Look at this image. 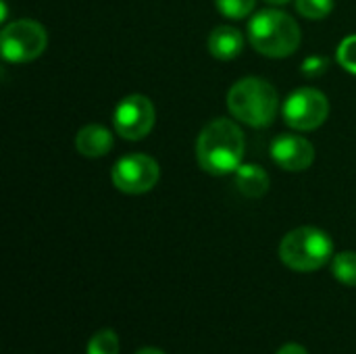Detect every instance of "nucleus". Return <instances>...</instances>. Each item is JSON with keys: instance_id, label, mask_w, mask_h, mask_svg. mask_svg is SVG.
I'll return each instance as SVG.
<instances>
[{"instance_id": "obj_20", "label": "nucleus", "mask_w": 356, "mask_h": 354, "mask_svg": "<svg viewBox=\"0 0 356 354\" xmlns=\"http://www.w3.org/2000/svg\"><path fill=\"white\" fill-rule=\"evenodd\" d=\"M136 354H165L163 351H159V348H150V346H146V348H140Z\"/></svg>"}, {"instance_id": "obj_12", "label": "nucleus", "mask_w": 356, "mask_h": 354, "mask_svg": "<svg viewBox=\"0 0 356 354\" xmlns=\"http://www.w3.org/2000/svg\"><path fill=\"white\" fill-rule=\"evenodd\" d=\"M236 188L248 198H261L269 190V175L261 165H240L234 173Z\"/></svg>"}, {"instance_id": "obj_11", "label": "nucleus", "mask_w": 356, "mask_h": 354, "mask_svg": "<svg viewBox=\"0 0 356 354\" xmlns=\"http://www.w3.org/2000/svg\"><path fill=\"white\" fill-rule=\"evenodd\" d=\"M75 146L79 150V154L90 156V159H98L111 152L113 148V134L102 127V125H86L79 129L77 138H75Z\"/></svg>"}, {"instance_id": "obj_15", "label": "nucleus", "mask_w": 356, "mask_h": 354, "mask_svg": "<svg viewBox=\"0 0 356 354\" xmlns=\"http://www.w3.org/2000/svg\"><path fill=\"white\" fill-rule=\"evenodd\" d=\"M296 10L311 21L325 19L334 10V0H296Z\"/></svg>"}, {"instance_id": "obj_21", "label": "nucleus", "mask_w": 356, "mask_h": 354, "mask_svg": "<svg viewBox=\"0 0 356 354\" xmlns=\"http://www.w3.org/2000/svg\"><path fill=\"white\" fill-rule=\"evenodd\" d=\"M265 2H269V4H286L290 0H265Z\"/></svg>"}, {"instance_id": "obj_2", "label": "nucleus", "mask_w": 356, "mask_h": 354, "mask_svg": "<svg viewBox=\"0 0 356 354\" xmlns=\"http://www.w3.org/2000/svg\"><path fill=\"white\" fill-rule=\"evenodd\" d=\"M248 38L254 50L263 56L284 58L298 50L302 33L296 19H292L288 13L267 8L250 19Z\"/></svg>"}, {"instance_id": "obj_9", "label": "nucleus", "mask_w": 356, "mask_h": 354, "mask_svg": "<svg viewBox=\"0 0 356 354\" xmlns=\"http://www.w3.org/2000/svg\"><path fill=\"white\" fill-rule=\"evenodd\" d=\"M271 156L286 171H305L315 161V148L302 136L284 134V136H277L273 140Z\"/></svg>"}, {"instance_id": "obj_16", "label": "nucleus", "mask_w": 356, "mask_h": 354, "mask_svg": "<svg viewBox=\"0 0 356 354\" xmlns=\"http://www.w3.org/2000/svg\"><path fill=\"white\" fill-rule=\"evenodd\" d=\"M257 0H215L217 8L229 19H244L254 8Z\"/></svg>"}, {"instance_id": "obj_13", "label": "nucleus", "mask_w": 356, "mask_h": 354, "mask_svg": "<svg viewBox=\"0 0 356 354\" xmlns=\"http://www.w3.org/2000/svg\"><path fill=\"white\" fill-rule=\"evenodd\" d=\"M332 273L340 284L356 288V252H338L332 261Z\"/></svg>"}, {"instance_id": "obj_7", "label": "nucleus", "mask_w": 356, "mask_h": 354, "mask_svg": "<svg viewBox=\"0 0 356 354\" xmlns=\"http://www.w3.org/2000/svg\"><path fill=\"white\" fill-rule=\"evenodd\" d=\"M159 165L152 156L146 154H129L115 163L113 167V184L117 190L125 194H144L150 192L159 182Z\"/></svg>"}, {"instance_id": "obj_5", "label": "nucleus", "mask_w": 356, "mask_h": 354, "mask_svg": "<svg viewBox=\"0 0 356 354\" xmlns=\"http://www.w3.org/2000/svg\"><path fill=\"white\" fill-rule=\"evenodd\" d=\"M48 44L46 29L31 19H19L8 23L0 35V50L8 63H29L38 58Z\"/></svg>"}, {"instance_id": "obj_8", "label": "nucleus", "mask_w": 356, "mask_h": 354, "mask_svg": "<svg viewBox=\"0 0 356 354\" xmlns=\"http://www.w3.org/2000/svg\"><path fill=\"white\" fill-rule=\"evenodd\" d=\"M154 106L142 94H131L123 98L115 108V129L125 140H142L154 127Z\"/></svg>"}, {"instance_id": "obj_14", "label": "nucleus", "mask_w": 356, "mask_h": 354, "mask_svg": "<svg viewBox=\"0 0 356 354\" xmlns=\"http://www.w3.org/2000/svg\"><path fill=\"white\" fill-rule=\"evenodd\" d=\"M88 354H119V336L113 330H100L88 342Z\"/></svg>"}, {"instance_id": "obj_18", "label": "nucleus", "mask_w": 356, "mask_h": 354, "mask_svg": "<svg viewBox=\"0 0 356 354\" xmlns=\"http://www.w3.org/2000/svg\"><path fill=\"white\" fill-rule=\"evenodd\" d=\"M325 69H327V58H323V56H311V58H307L305 65H302V73H305L307 77H317V75H321Z\"/></svg>"}, {"instance_id": "obj_17", "label": "nucleus", "mask_w": 356, "mask_h": 354, "mask_svg": "<svg viewBox=\"0 0 356 354\" xmlns=\"http://www.w3.org/2000/svg\"><path fill=\"white\" fill-rule=\"evenodd\" d=\"M338 63L348 73L356 75V33L348 35L346 40H342V44L338 46Z\"/></svg>"}, {"instance_id": "obj_3", "label": "nucleus", "mask_w": 356, "mask_h": 354, "mask_svg": "<svg viewBox=\"0 0 356 354\" xmlns=\"http://www.w3.org/2000/svg\"><path fill=\"white\" fill-rule=\"evenodd\" d=\"M227 108L238 121L250 127H269L277 117L280 96L269 81L244 77L227 92Z\"/></svg>"}, {"instance_id": "obj_10", "label": "nucleus", "mask_w": 356, "mask_h": 354, "mask_svg": "<svg viewBox=\"0 0 356 354\" xmlns=\"http://www.w3.org/2000/svg\"><path fill=\"white\" fill-rule=\"evenodd\" d=\"M209 50L219 61H232L244 50V35L232 25H219L209 35Z\"/></svg>"}, {"instance_id": "obj_1", "label": "nucleus", "mask_w": 356, "mask_h": 354, "mask_svg": "<svg viewBox=\"0 0 356 354\" xmlns=\"http://www.w3.org/2000/svg\"><path fill=\"white\" fill-rule=\"evenodd\" d=\"M244 134L229 119H215L200 131L196 140L198 165L211 175L236 173L244 156Z\"/></svg>"}, {"instance_id": "obj_19", "label": "nucleus", "mask_w": 356, "mask_h": 354, "mask_svg": "<svg viewBox=\"0 0 356 354\" xmlns=\"http://www.w3.org/2000/svg\"><path fill=\"white\" fill-rule=\"evenodd\" d=\"M277 354H309L307 353V348L305 346H300V344H296V342H290V344H284Z\"/></svg>"}, {"instance_id": "obj_6", "label": "nucleus", "mask_w": 356, "mask_h": 354, "mask_svg": "<svg viewBox=\"0 0 356 354\" xmlns=\"http://www.w3.org/2000/svg\"><path fill=\"white\" fill-rule=\"evenodd\" d=\"M330 115L327 96L315 88H300L288 96L284 104V119L298 131H313L325 123Z\"/></svg>"}, {"instance_id": "obj_4", "label": "nucleus", "mask_w": 356, "mask_h": 354, "mask_svg": "<svg viewBox=\"0 0 356 354\" xmlns=\"http://www.w3.org/2000/svg\"><path fill=\"white\" fill-rule=\"evenodd\" d=\"M334 255L332 238L319 227H296L284 236L280 244V259L286 267L300 273L321 269Z\"/></svg>"}]
</instances>
